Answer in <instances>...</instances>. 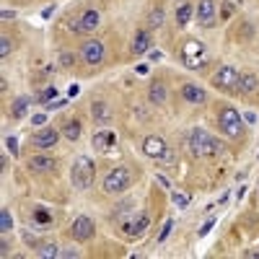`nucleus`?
Returning <instances> with one entry per match:
<instances>
[{"label": "nucleus", "instance_id": "obj_1", "mask_svg": "<svg viewBox=\"0 0 259 259\" xmlns=\"http://www.w3.org/2000/svg\"><path fill=\"white\" fill-rule=\"evenodd\" d=\"M189 151L197 158H202V155H218L220 143L212 135H207L205 130H192V135H189Z\"/></svg>", "mask_w": 259, "mask_h": 259}, {"label": "nucleus", "instance_id": "obj_2", "mask_svg": "<svg viewBox=\"0 0 259 259\" xmlns=\"http://www.w3.org/2000/svg\"><path fill=\"white\" fill-rule=\"evenodd\" d=\"M94 176H96V166L91 158L81 155L75 163H73V171H70V179H73V187L75 189H88L94 184Z\"/></svg>", "mask_w": 259, "mask_h": 259}, {"label": "nucleus", "instance_id": "obj_3", "mask_svg": "<svg viewBox=\"0 0 259 259\" xmlns=\"http://www.w3.org/2000/svg\"><path fill=\"white\" fill-rule=\"evenodd\" d=\"M220 127L228 138H239L241 130H244V117L233 106H223L220 109Z\"/></svg>", "mask_w": 259, "mask_h": 259}, {"label": "nucleus", "instance_id": "obj_4", "mask_svg": "<svg viewBox=\"0 0 259 259\" xmlns=\"http://www.w3.org/2000/svg\"><path fill=\"white\" fill-rule=\"evenodd\" d=\"M130 187V171L127 168H114V171H109L106 179H104V192L106 195H119L125 192Z\"/></svg>", "mask_w": 259, "mask_h": 259}, {"label": "nucleus", "instance_id": "obj_5", "mask_svg": "<svg viewBox=\"0 0 259 259\" xmlns=\"http://www.w3.org/2000/svg\"><path fill=\"white\" fill-rule=\"evenodd\" d=\"M212 83H215L218 88H226V91H231V88L239 86V70H236L233 65H223L215 70V75H212Z\"/></svg>", "mask_w": 259, "mask_h": 259}, {"label": "nucleus", "instance_id": "obj_6", "mask_svg": "<svg viewBox=\"0 0 259 259\" xmlns=\"http://www.w3.org/2000/svg\"><path fill=\"white\" fill-rule=\"evenodd\" d=\"M197 21L205 29L210 26H215V21H218V8H215V0H200L197 3Z\"/></svg>", "mask_w": 259, "mask_h": 259}, {"label": "nucleus", "instance_id": "obj_7", "mask_svg": "<svg viewBox=\"0 0 259 259\" xmlns=\"http://www.w3.org/2000/svg\"><path fill=\"white\" fill-rule=\"evenodd\" d=\"M151 226V218L148 212H138V215H132L125 226H122V231H125V236H130V239H138V236L145 233V228Z\"/></svg>", "mask_w": 259, "mask_h": 259}, {"label": "nucleus", "instance_id": "obj_8", "mask_svg": "<svg viewBox=\"0 0 259 259\" xmlns=\"http://www.w3.org/2000/svg\"><path fill=\"white\" fill-rule=\"evenodd\" d=\"M81 57H83V62H88V65H99L101 60H104V44H101L99 39H88V42H83Z\"/></svg>", "mask_w": 259, "mask_h": 259}, {"label": "nucleus", "instance_id": "obj_9", "mask_svg": "<svg viewBox=\"0 0 259 259\" xmlns=\"http://www.w3.org/2000/svg\"><path fill=\"white\" fill-rule=\"evenodd\" d=\"M168 151V145L163 143V138H158V135H148V138L143 140V153L148 155V158H163Z\"/></svg>", "mask_w": 259, "mask_h": 259}, {"label": "nucleus", "instance_id": "obj_10", "mask_svg": "<svg viewBox=\"0 0 259 259\" xmlns=\"http://www.w3.org/2000/svg\"><path fill=\"white\" fill-rule=\"evenodd\" d=\"M94 220L91 218H86V215H81V218H75L73 220V228H70V236L75 241H88L94 236Z\"/></svg>", "mask_w": 259, "mask_h": 259}, {"label": "nucleus", "instance_id": "obj_11", "mask_svg": "<svg viewBox=\"0 0 259 259\" xmlns=\"http://www.w3.org/2000/svg\"><path fill=\"white\" fill-rule=\"evenodd\" d=\"M57 140H60V132L52 130V127H44V130H39V132L31 138V143L37 145L39 151H50L52 145H57Z\"/></svg>", "mask_w": 259, "mask_h": 259}, {"label": "nucleus", "instance_id": "obj_12", "mask_svg": "<svg viewBox=\"0 0 259 259\" xmlns=\"http://www.w3.org/2000/svg\"><path fill=\"white\" fill-rule=\"evenodd\" d=\"M202 52H205V47H202V42H197V39H189V42L184 44V50H182V54H184V62H187L189 67H197V65H202V62H200Z\"/></svg>", "mask_w": 259, "mask_h": 259}, {"label": "nucleus", "instance_id": "obj_13", "mask_svg": "<svg viewBox=\"0 0 259 259\" xmlns=\"http://www.w3.org/2000/svg\"><path fill=\"white\" fill-rule=\"evenodd\" d=\"M111 145H117V135L111 130H101L94 135V148L96 151H109Z\"/></svg>", "mask_w": 259, "mask_h": 259}, {"label": "nucleus", "instance_id": "obj_14", "mask_svg": "<svg viewBox=\"0 0 259 259\" xmlns=\"http://www.w3.org/2000/svg\"><path fill=\"white\" fill-rule=\"evenodd\" d=\"M182 96L189 101V104H205V101H207V94L202 91L200 86H195V83H187L182 88Z\"/></svg>", "mask_w": 259, "mask_h": 259}, {"label": "nucleus", "instance_id": "obj_15", "mask_svg": "<svg viewBox=\"0 0 259 259\" xmlns=\"http://www.w3.org/2000/svg\"><path fill=\"white\" fill-rule=\"evenodd\" d=\"M259 88V78L254 73H239V91L244 94H254Z\"/></svg>", "mask_w": 259, "mask_h": 259}, {"label": "nucleus", "instance_id": "obj_16", "mask_svg": "<svg viewBox=\"0 0 259 259\" xmlns=\"http://www.w3.org/2000/svg\"><path fill=\"white\" fill-rule=\"evenodd\" d=\"M96 26H99V13H96V10H86V13L81 16V24H78V31L91 34Z\"/></svg>", "mask_w": 259, "mask_h": 259}, {"label": "nucleus", "instance_id": "obj_17", "mask_svg": "<svg viewBox=\"0 0 259 259\" xmlns=\"http://www.w3.org/2000/svg\"><path fill=\"white\" fill-rule=\"evenodd\" d=\"M29 168H31V171H37V174H44V171H52V168H54V161L47 158V155H34V158L29 161Z\"/></svg>", "mask_w": 259, "mask_h": 259}, {"label": "nucleus", "instance_id": "obj_18", "mask_svg": "<svg viewBox=\"0 0 259 259\" xmlns=\"http://www.w3.org/2000/svg\"><path fill=\"white\" fill-rule=\"evenodd\" d=\"M148 47H151V37L145 31H138L132 37V44H130V50L135 52V54H143V52H148Z\"/></svg>", "mask_w": 259, "mask_h": 259}, {"label": "nucleus", "instance_id": "obj_19", "mask_svg": "<svg viewBox=\"0 0 259 259\" xmlns=\"http://www.w3.org/2000/svg\"><path fill=\"white\" fill-rule=\"evenodd\" d=\"M148 99H151V104H163V101H166V88H163V83H151Z\"/></svg>", "mask_w": 259, "mask_h": 259}, {"label": "nucleus", "instance_id": "obj_20", "mask_svg": "<svg viewBox=\"0 0 259 259\" xmlns=\"http://www.w3.org/2000/svg\"><path fill=\"white\" fill-rule=\"evenodd\" d=\"M62 135L67 140H78V138H81V122H78V119H67L65 127H62Z\"/></svg>", "mask_w": 259, "mask_h": 259}, {"label": "nucleus", "instance_id": "obj_21", "mask_svg": "<svg viewBox=\"0 0 259 259\" xmlns=\"http://www.w3.org/2000/svg\"><path fill=\"white\" fill-rule=\"evenodd\" d=\"M132 212H135V205H132V202H122V205H119V210H117V215H114V220L125 226V223H127V218L132 215Z\"/></svg>", "mask_w": 259, "mask_h": 259}, {"label": "nucleus", "instance_id": "obj_22", "mask_svg": "<svg viewBox=\"0 0 259 259\" xmlns=\"http://www.w3.org/2000/svg\"><path fill=\"white\" fill-rule=\"evenodd\" d=\"M91 114H94V119H99V122H106V119H109V106L104 104V101H99V104L91 106Z\"/></svg>", "mask_w": 259, "mask_h": 259}, {"label": "nucleus", "instance_id": "obj_23", "mask_svg": "<svg viewBox=\"0 0 259 259\" xmlns=\"http://www.w3.org/2000/svg\"><path fill=\"white\" fill-rule=\"evenodd\" d=\"M189 18H192V5L184 3L182 8L176 10V21H179V26H187V24H189Z\"/></svg>", "mask_w": 259, "mask_h": 259}, {"label": "nucleus", "instance_id": "obj_24", "mask_svg": "<svg viewBox=\"0 0 259 259\" xmlns=\"http://www.w3.org/2000/svg\"><path fill=\"white\" fill-rule=\"evenodd\" d=\"M10 228H13V218H10V212L3 207V210H0V233H10Z\"/></svg>", "mask_w": 259, "mask_h": 259}, {"label": "nucleus", "instance_id": "obj_25", "mask_svg": "<svg viewBox=\"0 0 259 259\" xmlns=\"http://www.w3.org/2000/svg\"><path fill=\"white\" fill-rule=\"evenodd\" d=\"M29 104H31V101L24 99V96L16 99V101H13V117H24L26 111H29Z\"/></svg>", "mask_w": 259, "mask_h": 259}, {"label": "nucleus", "instance_id": "obj_26", "mask_svg": "<svg viewBox=\"0 0 259 259\" xmlns=\"http://www.w3.org/2000/svg\"><path fill=\"white\" fill-rule=\"evenodd\" d=\"M39 257H44V259H54V257H60V249H57V246H54V244H44L42 246V249H39Z\"/></svg>", "mask_w": 259, "mask_h": 259}, {"label": "nucleus", "instance_id": "obj_27", "mask_svg": "<svg viewBox=\"0 0 259 259\" xmlns=\"http://www.w3.org/2000/svg\"><path fill=\"white\" fill-rule=\"evenodd\" d=\"M10 50H13V39H10V37H0V57H8Z\"/></svg>", "mask_w": 259, "mask_h": 259}, {"label": "nucleus", "instance_id": "obj_28", "mask_svg": "<svg viewBox=\"0 0 259 259\" xmlns=\"http://www.w3.org/2000/svg\"><path fill=\"white\" fill-rule=\"evenodd\" d=\"M148 24H151V26H155V29H158V26L163 24V10H161V8H155L153 13L148 16Z\"/></svg>", "mask_w": 259, "mask_h": 259}, {"label": "nucleus", "instance_id": "obj_29", "mask_svg": "<svg viewBox=\"0 0 259 259\" xmlns=\"http://www.w3.org/2000/svg\"><path fill=\"white\" fill-rule=\"evenodd\" d=\"M171 200H174L176 207H187V205H189V197H187L184 192H171Z\"/></svg>", "mask_w": 259, "mask_h": 259}, {"label": "nucleus", "instance_id": "obj_30", "mask_svg": "<svg viewBox=\"0 0 259 259\" xmlns=\"http://www.w3.org/2000/svg\"><path fill=\"white\" fill-rule=\"evenodd\" d=\"M171 228H174V220H166V223H163V228H161V233H158V239H155V241L163 244V241L168 239V233H171Z\"/></svg>", "mask_w": 259, "mask_h": 259}, {"label": "nucleus", "instance_id": "obj_31", "mask_svg": "<svg viewBox=\"0 0 259 259\" xmlns=\"http://www.w3.org/2000/svg\"><path fill=\"white\" fill-rule=\"evenodd\" d=\"M54 96H57V91H54V86H52V88H44V91L39 94V101H44V104H50V101H54Z\"/></svg>", "mask_w": 259, "mask_h": 259}, {"label": "nucleus", "instance_id": "obj_32", "mask_svg": "<svg viewBox=\"0 0 259 259\" xmlns=\"http://www.w3.org/2000/svg\"><path fill=\"white\" fill-rule=\"evenodd\" d=\"M5 145H8V151H10V155H18V143H16V138H5Z\"/></svg>", "mask_w": 259, "mask_h": 259}, {"label": "nucleus", "instance_id": "obj_33", "mask_svg": "<svg viewBox=\"0 0 259 259\" xmlns=\"http://www.w3.org/2000/svg\"><path fill=\"white\" fill-rule=\"evenodd\" d=\"M161 161H166V163H174V161H176V151L171 148V145H168V151H166V155H163Z\"/></svg>", "mask_w": 259, "mask_h": 259}, {"label": "nucleus", "instance_id": "obj_34", "mask_svg": "<svg viewBox=\"0 0 259 259\" xmlns=\"http://www.w3.org/2000/svg\"><path fill=\"white\" fill-rule=\"evenodd\" d=\"M212 226H215V220H207V223H205V226H202V228H200V233H197V236H200V239H202V236H207Z\"/></svg>", "mask_w": 259, "mask_h": 259}, {"label": "nucleus", "instance_id": "obj_35", "mask_svg": "<svg viewBox=\"0 0 259 259\" xmlns=\"http://www.w3.org/2000/svg\"><path fill=\"white\" fill-rule=\"evenodd\" d=\"M67 101H62V99H54V101H50V104H44L47 109H60V106H65Z\"/></svg>", "mask_w": 259, "mask_h": 259}, {"label": "nucleus", "instance_id": "obj_36", "mask_svg": "<svg viewBox=\"0 0 259 259\" xmlns=\"http://www.w3.org/2000/svg\"><path fill=\"white\" fill-rule=\"evenodd\" d=\"M60 62H62V67H70V65L75 62V57H73V54H62V57H60Z\"/></svg>", "mask_w": 259, "mask_h": 259}, {"label": "nucleus", "instance_id": "obj_37", "mask_svg": "<svg viewBox=\"0 0 259 259\" xmlns=\"http://www.w3.org/2000/svg\"><path fill=\"white\" fill-rule=\"evenodd\" d=\"M60 257H65V259L73 257V259H75V257H78V249H65V252H60Z\"/></svg>", "mask_w": 259, "mask_h": 259}, {"label": "nucleus", "instance_id": "obj_38", "mask_svg": "<svg viewBox=\"0 0 259 259\" xmlns=\"http://www.w3.org/2000/svg\"><path fill=\"white\" fill-rule=\"evenodd\" d=\"M37 220H39V223H50V215H47L44 210H37Z\"/></svg>", "mask_w": 259, "mask_h": 259}, {"label": "nucleus", "instance_id": "obj_39", "mask_svg": "<svg viewBox=\"0 0 259 259\" xmlns=\"http://www.w3.org/2000/svg\"><path fill=\"white\" fill-rule=\"evenodd\" d=\"M31 122H34V125H44V122H47V117H44V114H34Z\"/></svg>", "mask_w": 259, "mask_h": 259}, {"label": "nucleus", "instance_id": "obj_40", "mask_svg": "<svg viewBox=\"0 0 259 259\" xmlns=\"http://www.w3.org/2000/svg\"><path fill=\"white\" fill-rule=\"evenodd\" d=\"M244 119L249 122V125H254V122H257V114H254V111H246V114H244Z\"/></svg>", "mask_w": 259, "mask_h": 259}, {"label": "nucleus", "instance_id": "obj_41", "mask_svg": "<svg viewBox=\"0 0 259 259\" xmlns=\"http://www.w3.org/2000/svg\"><path fill=\"white\" fill-rule=\"evenodd\" d=\"M13 18H16L13 10H3V21H13Z\"/></svg>", "mask_w": 259, "mask_h": 259}, {"label": "nucleus", "instance_id": "obj_42", "mask_svg": "<svg viewBox=\"0 0 259 259\" xmlns=\"http://www.w3.org/2000/svg\"><path fill=\"white\" fill-rule=\"evenodd\" d=\"M161 57H163V54H161L158 50H153V52H151V60H161Z\"/></svg>", "mask_w": 259, "mask_h": 259}]
</instances>
